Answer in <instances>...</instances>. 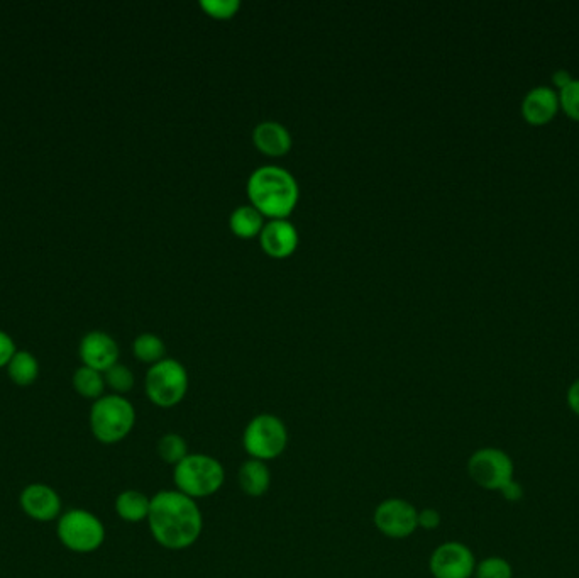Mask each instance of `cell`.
Segmentation results:
<instances>
[{"label": "cell", "instance_id": "cell-1", "mask_svg": "<svg viewBox=\"0 0 579 578\" xmlns=\"http://www.w3.org/2000/svg\"><path fill=\"white\" fill-rule=\"evenodd\" d=\"M149 531L166 550H187L199 541L204 516L197 501L175 490H161L151 497Z\"/></svg>", "mask_w": 579, "mask_h": 578}, {"label": "cell", "instance_id": "cell-2", "mask_svg": "<svg viewBox=\"0 0 579 578\" xmlns=\"http://www.w3.org/2000/svg\"><path fill=\"white\" fill-rule=\"evenodd\" d=\"M248 195L263 216L282 219L297 206L300 190L287 168L263 165L249 175Z\"/></svg>", "mask_w": 579, "mask_h": 578}, {"label": "cell", "instance_id": "cell-3", "mask_svg": "<svg viewBox=\"0 0 579 578\" xmlns=\"http://www.w3.org/2000/svg\"><path fill=\"white\" fill-rule=\"evenodd\" d=\"M173 482L178 492L193 501L216 495L226 482V468L214 456L205 453L190 455L173 467Z\"/></svg>", "mask_w": 579, "mask_h": 578}, {"label": "cell", "instance_id": "cell-4", "mask_svg": "<svg viewBox=\"0 0 579 578\" xmlns=\"http://www.w3.org/2000/svg\"><path fill=\"white\" fill-rule=\"evenodd\" d=\"M136 424V409L124 395H102L90 409V429L104 445L126 440Z\"/></svg>", "mask_w": 579, "mask_h": 578}, {"label": "cell", "instance_id": "cell-5", "mask_svg": "<svg viewBox=\"0 0 579 578\" xmlns=\"http://www.w3.org/2000/svg\"><path fill=\"white\" fill-rule=\"evenodd\" d=\"M288 429L275 414H258L244 428L243 446L249 458L260 462H271L287 450Z\"/></svg>", "mask_w": 579, "mask_h": 578}, {"label": "cell", "instance_id": "cell-6", "mask_svg": "<svg viewBox=\"0 0 579 578\" xmlns=\"http://www.w3.org/2000/svg\"><path fill=\"white\" fill-rule=\"evenodd\" d=\"M144 387L155 406L161 409L178 406L188 392L187 368L175 358H163L149 367Z\"/></svg>", "mask_w": 579, "mask_h": 578}, {"label": "cell", "instance_id": "cell-7", "mask_svg": "<svg viewBox=\"0 0 579 578\" xmlns=\"http://www.w3.org/2000/svg\"><path fill=\"white\" fill-rule=\"evenodd\" d=\"M58 538L68 550L80 555L94 553L104 545L105 528L99 517L85 509H70L58 517Z\"/></svg>", "mask_w": 579, "mask_h": 578}, {"label": "cell", "instance_id": "cell-8", "mask_svg": "<svg viewBox=\"0 0 579 578\" xmlns=\"http://www.w3.org/2000/svg\"><path fill=\"white\" fill-rule=\"evenodd\" d=\"M468 473L469 478L481 489L500 492L513 480L515 465L507 451L488 446L469 456Z\"/></svg>", "mask_w": 579, "mask_h": 578}, {"label": "cell", "instance_id": "cell-9", "mask_svg": "<svg viewBox=\"0 0 579 578\" xmlns=\"http://www.w3.org/2000/svg\"><path fill=\"white\" fill-rule=\"evenodd\" d=\"M419 511L405 499H386L378 504L373 521L378 531L390 540H405L419 529Z\"/></svg>", "mask_w": 579, "mask_h": 578}, {"label": "cell", "instance_id": "cell-10", "mask_svg": "<svg viewBox=\"0 0 579 578\" xmlns=\"http://www.w3.org/2000/svg\"><path fill=\"white\" fill-rule=\"evenodd\" d=\"M475 553L459 541H447L432 551L429 570L434 578L475 577Z\"/></svg>", "mask_w": 579, "mask_h": 578}, {"label": "cell", "instance_id": "cell-11", "mask_svg": "<svg viewBox=\"0 0 579 578\" xmlns=\"http://www.w3.org/2000/svg\"><path fill=\"white\" fill-rule=\"evenodd\" d=\"M19 504L26 516L39 523H50L61 516L60 495L50 485H28L19 495Z\"/></svg>", "mask_w": 579, "mask_h": 578}, {"label": "cell", "instance_id": "cell-12", "mask_svg": "<svg viewBox=\"0 0 579 578\" xmlns=\"http://www.w3.org/2000/svg\"><path fill=\"white\" fill-rule=\"evenodd\" d=\"M559 111H561L559 92L547 85H539L529 90L520 104V112L525 123L537 128L551 123Z\"/></svg>", "mask_w": 579, "mask_h": 578}, {"label": "cell", "instance_id": "cell-13", "mask_svg": "<svg viewBox=\"0 0 579 578\" xmlns=\"http://www.w3.org/2000/svg\"><path fill=\"white\" fill-rule=\"evenodd\" d=\"M80 358L85 367L104 373L119 360V345L111 334L90 331L80 341Z\"/></svg>", "mask_w": 579, "mask_h": 578}, {"label": "cell", "instance_id": "cell-14", "mask_svg": "<svg viewBox=\"0 0 579 578\" xmlns=\"http://www.w3.org/2000/svg\"><path fill=\"white\" fill-rule=\"evenodd\" d=\"M298 236L295 224L288 219H271L263 226L260 233L261 248L273 258H285L297 250Z\"/></svg>", "mask_w": 579, "mask_h": 578}, {"label": "cell", "instance_id": "cell-15", "mask_svg": "<svg viewBox=\"0 0 579 578\" xmlns=\"http://www.w3.org/2000/svg\"><path fill=\"white\" fill-rule=\"evenodd\" d=\"M254 145L266 155L282 156L292 148V134L278 121H263L253 131Z\"/></svg>", "mask_w": 579, "mask_h": 578}, {"label": "cell", "instance_id": "cell-16", "mask_svg": "<svg viewBox=\"0 0 579 578\" xmlns=\"http://www.w3.org/2000/svg\"><path fill=\"white\" fill-rule=\"evenodd\" d=\"M239 487L253 499L263 497L271 487V472L268 463L249 458L241 465L238 473Z\"/></svg>", "mask_w": 579, "mask_h": 578}, {"label": "cell", "instance_id": "cell-17", "mask_svg": "<svg viewBox=\"0 0 579 578\" xmlns=\"http://www.w3.org/2000/svg\"><path fill=\"white\" fill-rule=\"evenodd\" d=\"M149 509H151V499L148 495L139 490H124L117 495L116 512L126 523H141L148 521Z\"/></svg>", "mask_w": 579, "mask_h": 578}, {"label": "cell", "instance_id": "cell-18", "mask_svg": "<svg viewBox=\"0 0 579 578\" xmlns=\"http://www.w3.org/2000/svg\"><path fill=\"white\" fill-rule=\"evenodd\" d=\"M229 226L236 236L253 238L261 233L265 223H263V214L251 204V206L236 207L229 217Z\"/></svg>", "mask_w": 579, "mask_h": 578}, {"label": "cell", "instance_id": "cell-19", "mask_svg": "<svg viewBox=\"0 0 579 578\" xmlns=\"http://www.w3.org/2000/svg\"><path fill=\"white\" fill-rule=\"evenodd\" d=\"M7 375L12 382L21 387L34 384L39 375V363L29 351H16L11 362L7 363Z\"/></svg>", "mask_w": 579, "mask_h": 578}, {"label": "cell", "instance_id": "cell-20", "mask_svg": "<svg viewBox=\"0 0 579 578\" xmlns=\"http://www.w3.org/2000/svg\"><path fill=\"white\" fill-rule=\"evenodd\" d=\"M73 387L82 397L95 402L104 395L105 378L99 370L83 365L73 373Z\"/></svg>", "mask_w": 579, "mask_h": 578}, {"label": "cell", "instance_id": "cell-21", "mask_svg": "<svg viewBox=\"0 0 579 578\" xmlns=\"http://www.w3.org/2000/svg\"><path fill=\"white\" fill-rule=\"evenodd\" d=\"M133 351L141 362L155 365L165 358L166 345L158 334L143 333L134 340Z\"/></svg>", "mask_w": 579, "mask_h": 578}, {"label": "cell", "instance_id": "cell-22", "mask_svg": "<svg viewBox=\"0 0 579 578\" xmlns=\"http://www.w3.org/2000/svg\"><path fill=\"white\" fill-rule=\"evenodd\" d=\"M156 451H158V456L163 462L173 465V467H177L178 463L190 455L187 441L177 433L163 434L160 441H158Z\"/></svg>", "mask_w": 579, "mask_h": 578}, {"label": "cell", "instance_id": "cell-23", "mask_svg": "<svg viewBox=\"0 0 579 578\" xmlns=\"http://www.w3.org/2000/svg\"><path fill=\"white\" fill-rule=\"evenodd\" d=\"M104 373L105 385H109L114 390V394L124 395L133 390L136 380H134V373L131 372V368H127L126 365L117 362Z\"/></svg>", "mask_w": 579, "mask_h": 578}, {"label": "cell", "instance_id": "cell-24", "mask_svg": "<svg viewBox=\"0 0 579 578\" xmlns=\"http://www.w3.org/2000/svg\"><path fill=\"white\" fill-rule=\"evenodd\" d=\"M475 578H513V568L502 556H488L476 563Z\"/></svg>", "mask_w": 579, "mask_h": 578}, {"label": "cell", "instance_id": "cell-25", "mask_svg": "<svg viewBox=\"0 0 579 578\" xmlns=\"http://www.w3.org/2000/svg\"><path fill=\"white\" fill-rule=\"evenodd\" d=\"M559 104L566 116L579 123V78H573L568 87L559 90Z\"/></svg>", "mask_w": 579, "mask_h": 578}, {"label": "cell", "instance_id": "cell-26", "mask_svg": "<svg viewBox=\"0 0 579 578\" xmlns=\"http://www.w3.org/2000/svg\"><path fill=\"white\" fill-rule=\"evenodd\" d=\"M200 6L209 16L229 19L239 11L241 0H200Z\"/></svg>", "mask_w": 579, "mask_h": 578}, {"label": "cell", "instance_id": "cell-27", "mask_svg": "<svg viewBox=\"0 0 579 578\" xmlns=\"http://www.w3.org/2000/svg\"><path fill=\"white\" fill-rule=\"evenodd\" d=\"M419 528L425 529V531H434V529L441 526V512L437 509H432V507H427V509H422L419 511Z\"/></svg>", "mask_w": 579, "mask_h": 578}, {"label": "cell", "instance_id": "cell-28", "mask_svg": "<svg viewBox=\"0 0 579 578\" xmlns=\"http://www.w3.org/2000/svg\"><path fill=\"white\" fill-rule=\"evenodd\" d=\"M16 343L6 331H0V367H7L12 356L16 355Z\"/></svg>", "mask_w": 579, "mask_h": 578}, {"label": "cell", "instance_id": "cell-29", "mask_svg": "<svg viewBox=\"0 0 579 578\" xmlns=\"http://www.w3.org/2000/svg\"><path fill=\"white\" fill-rule=\"evenodd\" d=\"M500 494H502L503 499L508 502L522 501V499H524V485L513 478V480H510V482L500 490Z\"/></svg>", "mask_w": 579, "mask_h": 578}, {"label": "cell", "instance_id": "cell-30", "mask_svg": "<svg viewBox=\"0 0 579 578\" xmlns=\"http://www.w3.org/2000/svg\"><path fill=\"white\" fill-rule=\"evenodd\" d=\"M566 401H568L569 409L573 411V414L579 417V378H576L573 384L569 385Z\"/></svg>", "mask_w": 579, "mask_h": 578}, {"label": "cell", "instance_id": "cell-31", "mask_svg": "<svg viewBox=\"0 0 579 578\" xmlns=\"http://www.w3.org/2000/svg\"><path fill=\"white\" fill-rule=\"evenodd\" d=\"M573 82V77L568 70H557V72L552 73V84H554V89L559 92L563 90L564 87H568L569 84Z\"/></svg>", "mask_w": 579, "mask_h": 578}]
</instances>
